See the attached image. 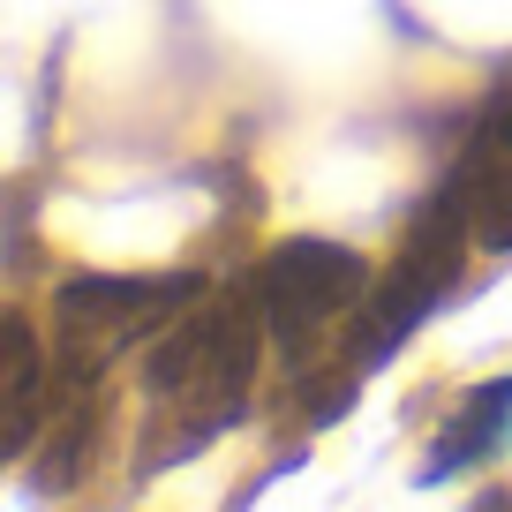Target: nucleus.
<instances>
[{"label": "nucleus", "instance_id": "obj_1", "mask_svg": "<svg viewBox=\"0 0 512 512\" xmlns=\"http://www.w3.org/2000/svg\"><path fill=\"white\" fill-rule=\"evenodd\" d=\"M256 332H264L256 294H249V302H241V294H219V302L196 294V302L151 339L144 400H151L159 422H174V452H196L204 437H219L226 422L249 407Z\"/></svg>", "mask_w": 512, "mask_h": 512}, {"label": "nucleus", "instance_id": "obj_2", "mask_svg": "<svg viewBox=\"0 0 512 512\" xmlns=\"http://www.w3.org/2000/svg\"><path fill=\"white\" fill-rule=\"evenodd\" d=\"M204 279H68L53 294V384H98L136 339H159Z\"/></svg>", "mask_w": 512, "mask_h": 512}, {"label": "nucleus", "instance_id": "obj_3", "mask_svg": "<svg viewBox=\"0 0 512 512\" xmlns=\"http://www.w3.org/2000/svg\"><path fill=\"white\" fill-rule=\"evenodd\" d=\"M467 241H475V226H467V211L445 196V204L430 211V226H415V241L400 249V264L362 294V324H354V339H347V377L377 369L384 354L430 317L437 294L460 279V249H467Z\"/></svg>", "mask_w": 512, "mask_h": 512}, {"label": "nucleus", "instance_id": "obj_4", "mask_svg": "<svg viewBox=\"0 0 512 512\" xmlns=\"http://www.w3.org/2000/svg\"><path fill=\"white\" fill-rule=\"evenodd\" d=\"M249 294H256V309H264V332L287 354H302L324 324L347 317L369 294V264L354 249H339V241L302 234V241H279V249L264 256V272L249 279Z\"/></svg>", "mask_w": 512, "mask_h": 512}, {"label": "nucleus", "instance_id": "obj_5", "mask_svg": "<svg viewBox=\"0 0 512 512\" xmlns=\"http://www.w3.org/2000/svg\"><path fill=\"white\" fill-rule=\"evenodd\" d=\"M46 347H38V332H31V317H8L0 324V460H23L31 452V437H38V422H46Z\"/></svg>", "mask_w": 512, "mask_h": 512}, {"label": "nucleus", "instance_id": "obj_6", "mask_svg": "<svg viewBox=\"0 0 512 512\" xmlns=\"http://www.w3.org/2000/svg\"><path fill=\"white\" fill-rule=\"evenodd\" d=\"M460 415H467V422L445 437V445H437L430 482H437V475H452L460 460H475V452H490L497 437H505V422H512V384H490V392H475V400H467Z\"/></svg>", "mask_w": 512, "mask_h": 512}]
</instances>
